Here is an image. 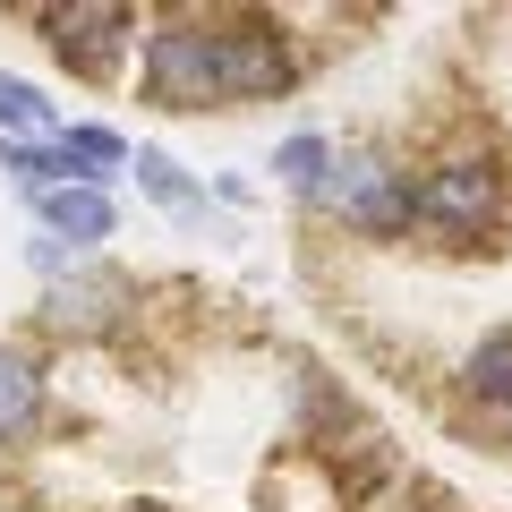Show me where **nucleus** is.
<instances>
[{
	"label": "nucleus",
	"mask_w": 512,
	"mask_h": 512,
	"mask_svg": "<svg viewBox=\"0 0 512 512\" xmlns=\"http://www.w3.org/2000/svg\"><path fill=\"white\" fill-rule=\"evenodd\" d=\"M512 231V163L495 146H444L419 163V239L427 248H495Z\"/></svg>",
	"instance_id": "f257e3e1"
},
{
	"label": "nucleus",
	"mask_w": 512,
	"mask_h": 512,
	"mask_svg": "<svg viewBox=\"0 0 512 512\" xmlns=\"http://www.w3.org/2000/svg\"><path fill=\"white\" fill-rule=\"evenodd\" d=\"M137 94L171 120L222 111V9H154L137 43Z\"/></svg>",
	"instance_id": "f03ea898"
},
{
	"label": "nucleus",
	"mask_w": 512,
	"mask_h": 512,
	"mask_svg": "<svg viewBox=\"0 0 512 512\" xmlns=\"http://www.w3.org/2000/svg\"><path fill=\"white\" fill-rule=\"evenodd\" d=\"M316 214H333L367 248H410L419 239V163H402V154H384V146H342Z\"/></svg>",
	"instance_id": "7ed1b4c3"
},
{
	"label": "nucleus",
	"mask_w": 512,
	"mask_h": 512,
	"mask_svg": "<svg viewBox=\"0 0 512 512\" xmlns=\"http://www.w3.org/2000/svg\"><path fill=\"white\" fill-rule=\"evenodd\" d=\"M299 86H308L299 26L274 18V9H222V111L291 103Z\"/></svg>",
	"instance_id": "20e7f679"
},
{
	"label": "nucleus",
	"mask_w": 512,
	"mask_h": 512,
	"mask_svg": "<svg viewBox=\"0 0 512 512\" xmlns=\"http://www.w3.org/2000/svg\"><path fill=\"white\" fill-rule=\"evenodd\" d=\"M26 18L43 26L52 60L69 77H86V86H111L137 60V43H146V18L128 0H52V9H26Z\"/></svg>",
	"instance_id": "39448f33"
},
{
	"label": "nucleus",
	"mask_w": 512,
	"mask_h": 512,
	"mask_svg": "<svg viewBox=\"0 0 512 512\" xmlns=\"http://www.w3.org/2000/svg\"><path fill=\"white\" fill-rule=\"evenodd\" d=\"M128 316H137V282H128L120 265H103V256H86L77 274L43 282V325H52V333H69V342L120 333Z\"/></svg>",
	"instance_id": "423d86ee"
},
{
	"label": "nucleus",
	"mask_w": 512,
	"mask_h": 512,
	"mask_svg": "<svg viewBox=\"0 0 512 512\" xmlns=\"http://www.w3.org/2000/svg\"><path fill=\"white\" fill-rule=\"evenodd\" d=\"M26 214H35L43 239H60V248H77V256H94L111 231H120V197H111V188H94V180H60V188H43Z\"/></svg>",
	"instance_id": "0eeeda50"
},
{
	"label": "nucleus",
	"mask_w": 512,
	"mask_h": 512,
	"mask_svg": "<svg viewBox=\"0 0 512 512\" xmlns=\"http://www.w3.org/2000/svg\"><path fill=\"white\" fill-rule=\"evenodd\" d=\"M453 384H461V402H470V419L487 427L495 444H504V436H512V325L478 333V342L461 350Z\"/></svg>",
	"instance_id": "6e6552de"
},
{
	"label": "nucleus",
	"mask_w": 512,
	"mask_h": 512,
	"mask_svg": "<svg viewBox=\"0 0 512 512\" xmlns=\"http://www.w3.org/2000/svg\"><path fill=\"white\" fill-rule=\"evenodd\" d=\"M43 402H52V367H43V350L0 342V444L35 436V427H43Z\"/></svg>",
	"instance_id": "1a4fd4ad"
},
{
	"label": "nucleus",
	"mask_w": 512,
	"mask_h": 512,
	"mask_svg": "<svg viewBox=\"0 0 512 512\" xmlns=\"http://www.w3.org/2000/svg\"><path fill=\"white\" fill-rule=\"evenodd\" d=\"M333 163H342V146H333L325 128H291V137L274 146V188H282V197H299V205L316 214V197H325Z\"/></svg>",
	"instance_id": "9d476101"
},
{
	"label": "nucleus",
	"mask_w": 512,
	"mask_h": 512,
	"mask_svg": "<svg viewBox=\"0 0 512 512\" xmlns=\"http://www.w3.org/2000/svg\"><path fill=\"white\" fill-rule=\"evenodd\" d=\"M60 103L35 86V77H9L0 69V146H43V137H60Z\"/></svg>",
	"instance_id": "9b49d317"
},
{
	"label": "nucleus",
	"mask_w": 512,
	"mask_h": 512,
	"mask_svg": "<svg viewBox=\"0 0 512 512\" xmlns=\"http://www.w3.org/2000/svg\"><path fill=\"white\" fill-rule=\"evenodd\" d=\"M60 154H69L77 180H94V188H111V171L137 163V146H128L120 128H103V120H69V128H60Z\"/></svg>",
	"instance_id": "f8f14e48"
},
{
	"label": "nucleus",
	"mask_w": 512,
	"mask_h": 512,
	"mask_svg": "<svg viewBox=\"0 0 512 512\" xmlns=\"http://www.w3.org/2000/svg\"><path fill=\"white\" fill-rule=\"evenodd\" d=\"M128 171H137V197H154L163 214H180V222L205 214V180H188L163 146H137V163H128Z\"/></svg>",
	"instance_id": "ddd939ff"
},
{
	"label": "nucleus",
	"mask_w": 512,
	"mask_h": 512,
	"mask_svg": "<svg viewBox=\"0 0 512 512\" xmlns=\"http://www.w3.org/2000/svg\"><path fill=\"white\" fill-rule=\"evenodd\" d=\"M0 171H9V188H18L26 205H35L43 188L77 180V163H69V154H60V137H43V146H0Z\"/></svg>",
	"instance_id": "4468645a"
},
{
	"label": "nucleus",
	"mask_w": 512,
	"mask_h": 512,
	"mask_svg": "<svg viewBox=\"0 0 512 512\" xmlns=\"http://www.w3.org/2000/svg\"><path fill=\"white\" fill-rule=\"evenodd\" d=\"M111 512H180V504H163V495H128V504H111Z\"/></svg>",
	"instance_id": "2eb2a0df"
}]
</instances>
